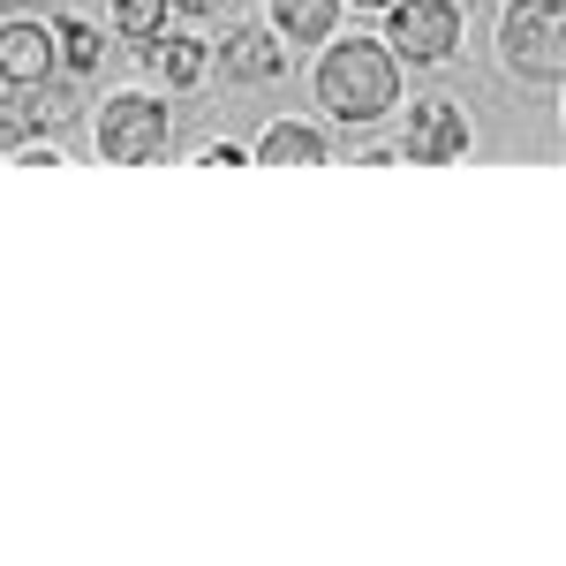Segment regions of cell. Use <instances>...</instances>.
<instances>
[{
	"label": "cell",
	"mask_w": 566,
	"mask_h": 566,
	"mask_svg": "<svg viewBox=\"0 0 566 566\" xmlns=\"http://www.w3.org/2000/svg\"><path fill=\"white\" fill-rule=\"evenodd\" d=\"M317 98H325V114H340V122H378L392 98H400V61H392L378 39L325 45V61H317Z\"/></svg>",
	"instance_id": "6da1fadb"
},
{
	"label": "cell",
	"mask_w": 566,
	"mask_h": 566,
	"mask_svg": "<svg viewBox=\"0 0 566 566\" xmlns=\"http://www.w3.org/2000/svg\"><path fill=\"white\" fill-rule=\"evenodd\" d=\"M499 31H506L499 53H506L514 76H528V84H559L566 76V0H514Z\"/></svg>",
	"instance_id": "7a4b0ae2"
},
{
	"label": "cell",
	"mask_w": 566,
	"mask_h": 566,
	"mask_svg": "<svg viewBox=\"0 0 566 566\" xmlns=\"http://www.w3.org/2000/svg\"><path fill=\"white\" fill-rule=\"evenodd\" d=\"M386 53L392 61H416V69H438L453 45H461V8L453 0H392L386 8Z\"/></svg>",
	"instance_id": "3957f363"
},
{
	"label": "cell",
	"mask_w": 566,
	"mask_h": 566,
	"mask_svg": "<svg viewBox=\"0 0 566 566\" xmlns=\"http://www.w3.org/2000/svg\"><path fill=\"white\" fill-rule=\"evenodd\" d=\"M167 106L159 98H144V91H122V98H106V114H98V151L106 159H122V167H136V159H159L167 151Z\"/></svg>",
	"instance_id": "277c9868"
},
{
	"label": "cell",
	"mask_w": 566,
	"mask_h": 566,
	"mask_svg": "<svg viewBox=\"0 0 566 566\" xmlns=\"http://www.w3.org/2000/svg\"><path fill=\"white\" fill-rule=\"evenodd\" d=\"M469 151V114L453 98H416L408 106V129H400V159H423V167H446Z\"/></svg>",
	"instance_id": "5b68a950"
},
{
	"label": "cell",
	"mask_w": 566,
	"mask_h": 566,
	"mask_svg": "<svg viewBox=\"0 0 566 566\" xmlns=\"http://www.w3.org/2000/svg\"><path fill=\"white\" fill-rule=\"evenodd\" d=\"M0 76L31 91L53 76V23H0Z\"/></svg>",
	"instance_id": "8992f818"
},
{
	"label": "cell",
	"mask_w": 566,
	"mask_h": 566,
	"mask_svg": "<svg viewBox=\"0 0 566 566\" xmlns=\"http://www.w3.org/2000/svg\"><path fill=\"white\" fill-rule=\"evenodd\" d=\"M219 69L234 84H272L287 69V39H272V31H227L219 39Z\"/></svg>",
	"instance_id": "52a82bcc"
},
{
	"label": "cell",
	"mask_w": 566,
	"mask_h": 566,
	"mask_svg": "<svg viewBox=\"0 0 566 566\" xmlns=\"http://www.w3.org/2000/svg\"><path fill=\"white\" fill-rule=\"evenodd\" d=\"M136 53H144V61H151V69H159V76H167L175 91H189L197 76H205V61H212V53H205L197 39H144Z\"/></svg>",
	"instance_id": "ba28073f"
},
{
	"label": "cell",
	"mask_w": 566,
	"mask_h": 566,
	"mask_svg": "<svg viewBox=\"0 0 566 566\" xmlns=\"http://www.w3.org/2000/svg\"><path fill=\"white\" fill-rule=\"evenodd\" d=\"M340 0H272V31L280 39H333Z\"/></svg>",
	"instance_id": "9c48e42d"
},
{
	"label": "cell",
	"mask_w": 566,
	"mask_h": 566,
	"mask_svg": "<svg viewBox=\"0 0 566 566\" xmlns=\"http://www.w3.org/2000/svg\"><path fill=\"white\" fill-rule=\"evenodd\" d=\"M98 53H106L98 23H84V15H61V23H53V61H69V76H91Z\"/></svg>",
	"instance_id": "30bf717a"
},
{
	"label": "cell",
	"mask_w": 566,
	"mask_h": 566,
	"mask_svg": "<svg viewBox=\"0 0 566 566\" xmlns=\"http://www.w3.org/2000/svg\"><path fill=\"white\" fill-rule=\"evenodd\" d=\"M258 159L317 167V159H333V151H325V136H317V129H303V122H272V129H264V144H258Z\"/></svg>",
	"instance_id": "8fae6325"
},
{
	"label": "cell",
	"mask_w": 566,
	"mask_h": 566,
	"mask_svg": "<svg viewBox=\"0 0 566 566\" xmlns=\"http://www.w3.org/2000/svg\"><path fill=\"white\" fill-rule=\"evenodd\" d=\"M159 23H167V0H114V31L122 39H159Z\"/></svg>",
	"instance_id": "7c38bea8"
},
{
	"label": "cell",
	"mask_w": 566,
	"mask_h": 566,
	"mask_svg": "<svg viewBox=\"0 0 566 566\" xmlns=\"http://www.w3.org/2000/svg\"><path fill=\"white\" fill-rule=\"evenodd\" d=\"M39 122H31V98H0V151H15V144H31Z\"/></svg>",
	"instance_id": "4fadbf2b"
},
{
	"label": "cell",
	"mask_w": 566,
	"mask_h": 566,
	"mask_svg": "<svg viewBox=\"0 0 566 566\" xmlns=\"http://www.w3.org/2000/svg\"><path fill=\"white\" fill-rule=\"evenodd\" d=\"M167 8H181V15H219L227 0H167Z\"/></svg>",
	"instance_id": "5bb4252c"
},
{
	"label": "cell",
	"mask_w": 566,
	"mask_h": 566,
	"mask_svg": "<svg viewBox=\"0 0 566 566\" xmlns=\"http://www.w3.org/2000/svg\"><path fill=\"white\" fill-rule=\"evenodd\" d=\"M355 8H392V0H355Z\"/></svg>",
	"instance_id": "9a60e30c"
}]
</instances>
